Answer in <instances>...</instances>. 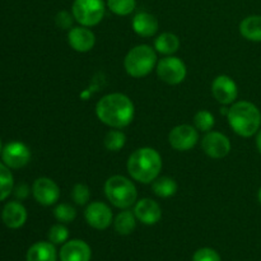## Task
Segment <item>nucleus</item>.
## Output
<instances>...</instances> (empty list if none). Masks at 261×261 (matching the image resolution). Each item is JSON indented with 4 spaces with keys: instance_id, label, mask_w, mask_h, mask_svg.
<instances>
[{
    "instance_id": "10",
    "label": "nucleus",
    "mask_w": 261,
    "mask_h": 261,
    "mask_svg": "<svg viewBox=\"0 0 261 261\" xmlns=\"http://www.w3.org/2000/svg\"><path fill=\"white\" fill-rule=\"evenodd\" d=\"M33 196L41 205H53L60 198V189L51 178L40 177L35 181L32 188Z\"/></svg>"
},
{
    "instance_id": "22",
    "label": "nucleus",
    "mask_w": 261,
    "mask_h": 261,
    "mask_svg": "<svg viewBox=\"0 0 261 261\" xmlns=\"http://www.w3.org/2000/svg\"><path fill=\"white\" fill-rule=\"evenodd\" d=\"M115 231L121 236H127L132 233L137 227V217L132 212L124 211L116 216L114 221Z\"/></svg>"
},
{
    "instance_id": "4",
    "label": "nucleus",
    "mask_w": 261,
    "mask_h": 261,
    "mask_svg": "<svg viewBox=\"0 0 261 261\" xmlns=\"http://www.w3.org/2000/svg\"><path fill=\"white\" fill-rule=\"evenodd\" d=\"M105 193L112 205L120 209H127L137 201L135 185L124 176H112L105 184Z\"/></svg>"
},
{
    "instance_id": "6",
    "label": "nucleus",
    "mask_w": 261,
    "mask_h": 261,
    "mask_svg": "<svg viewBox=\"0 0 261 261\" xmlns=\"http://www.w3.org/2000/svg\"><path fill=\"white\" fill-rule=\"evenodd\" d=\"M105 10L103 0H74L71 14L84 27H93L103 19Z\"/></svg>"
},
{
    "instance_id": "3",
    "label": "nucleus",
    "mask_w": 261,
    "mask_h": 261,
    "mask_svg": "<svg viewBox=\"0 0 261 261\" xmlns=\"http://www.w3.org/2000/svg\"><path fill=\"white\" fill-rule=\"evenodd\" d=\"M227 117L233 132L240 137L250 138L260 129L261 112L251 102L240 101L233 103Z\"/></svg>"
},
{
    "instance_id": "9",
    "label": "nucleus",
    "mask_w": 261,
    "mask_h": 261,
    "mask_svg": "<svg viewBox=\"0 0 261 261\" xmlns=\"http://www.w3.org/2000/svg\"><path fill=\"white\" fill-rule=\"evenodd\" d=\"M204 153L214 160L226 157L231 150V142L226 135L218 132H209L201 140Z\"/></svg>"
},
{
    "instance_id": "24",
    "label": "nucleus",
    "mask_w": 261,
    "mask_h": 261,
    "mask_svg": "<svg viewBox=\"0 0 261 261\" xmlns=\"http://www.w3.org/2000/svg\"><path fill=\"white\" fill-rule=\"evenodd\" d=\"M125 143H126V137L120 130H110L106 135H105L103 144L107 150L111 152H119L121 148H124Z\"/></svg>"
},
{
    "instance_id": "19",
    "label": "nucleus",
    "mask_w": 261,
    "mask_h": 261,
    "mask_svg": "<svg viewBox=\"0 0 261 261\" xmlns=\"http://www.w3.org/2000/svg\"><path fill=\"white\" fill-rule=\"evenodd\" d=\"M27 261H56L58 260V252H56L55 245L50 241H41L32 245L28 249L25 255Z\"/></svg>"
},
{
    "instance_id": "36",
    "label": "nucleus",
    "mask_w": 261,
    "mask_h": 261,
    "mask_svg": "<svg viewBox=\"0 0 261 261\" xmlns=\"http://www.w3.org/2000/svg\"><path fill=\"white\" fill-rule=\"evenodd\" d=\"M0 152H2V140H0Z\"/></svg>"
},
{
    "instance_id": "13",
    "label": "nucleus",
    "mask_w": 261,
    "mask_h": 261,
    "mask_svg": "<svg viewBox=\"0 0 261 261\" xmlns=\"http://www.w3.org/2000/svg\"><path fill=\"white\" fill-rule=\"evenodd\" d=\"M212 93L219 103L229 105L237 98L239 89L233 79L227 75H219L213 81Z\"/></svg>"
},
{
    "instance_id": "14",
    "label": "nucleus",
    "mask_w": 261,
    "mask_h": 261,
    "mask_svg": "<svg viewBox=\"0 0 261 261\" xmlns=\"http://www.w3.org/2000/svg\"><path fill=\"white\" fill-rule=\"evenodd\" d=\"M60 261H91L92 250L82 240H70L63 245L59 252Z\"/></svg>"
},
{
    "instance_id": "28",
    "label": "nucleus",
    "mask_w": 261,
    "mask_h": 261,
    "mask_svg": "<svg viewBox=\"0 0 261 261\" xmlns=\"http://www.w3.org/2000/svg\"><path fill=\"white\" fill-rule=\"evenodd\" d=\"M54 216L61 223H70L75 219L76 211L74 206L69 205V204H59L54 211Z\"/></svg>"
},
{
    "instance_id": "2",
    "label": "nucleus",
    "mask_w": 261,
    "mask_h": 261,
    "mask_svg": "<svg viewBox=\"0 0 261 261\" xmlns=\"http://www.w3.org/2000/svg\"><path fill=\"white\" fill-rule=\"evenodd\" d=\"M162 170V158L153 148L137 149L127 160V172L134 180L150 184L158 177Z\"/></svg>"
},
{
    "instance_id": "31",
    "label": "nucleus",
    "mask_w": 261,
    "mask_h": 261,
    "mask_svg": "<svg viewBox=\"0 0 261 261\" xmlns=\"http://www.w3.org/2000/svg\"><path fill=\"white\" fill-rule=\"evenodd\" d=\"M193 261H222V259L216 250L203 247L194 254Z\"/></svg>"
},
{
    "instance_id": "7",
    "label": "nucleus",
    "mask_w": 261,
    "mask_h": 261,
    "mask_svg": "<svg viewBox=\"0 0 261 261\" xmlns=\"http://www.w3.org/2000/svg\"><path fill=\"white\" fill-rule=\"evenodd\" d=\"M157 75L167 84H178L184 82L186 76V66L181 59L175 56H167L158 61Z\"/></svg>"
},
{
    "instance_id": "15",
    "label": "nucleus",
    "mask_w": 261,
    "mask_h": 261,
    "mask_svg": "<svg viewBox=\"0 0 261 261\" xmlns=\"http://www.w3.org/2000/svg\"><path fill=\"white\" fill-rule=\"evenodd\" d=\"M134 214L138 221L147 226H153L158 223L162 218V209L152 199H142L137 203L134 208Z\"/></svg>"
},
{
    "instance_id": "5",
    "label": "nucleus",
    "mask_w": 261,
    "mask_h": 261,
    "mask_svg": "<svg viewBox=\"0 0 261 261\" xmlns=\"http://www.w3.org/2000/svg\"><path fill=\"white\" fill-rule=\"evenodd\" d=\"M157 63V55L154 50L148 45L135 46L127 53L124 60L125 70L134 78H142L148 75Z\"/></svg>"
},
{
    "instance_id": "29",
    "label": "nucleus",
    "mask_w": 261,
    "mask_h": 261,
    "mask_svg": "<svg viewBox=\"0 0 261 261\" xmlns=\"http://www.w3.org/2000/svg\"><path fill=\"white\" fill-rule=\"evenodd\" d=\"M69 239V231L63 224H55L48 231V241L54 245H64Z\"/></svg>"
},
{
    "instance_id": "35",
    "label": "nucleus",
    "mask_w": 261,
    "mask_h": 261,
    "mask_svg": "<svg viewBox=\"0 0 261 261\" xmlns=\"http://www.w3.org/2000/svg\"><path fill=\"white\" fill-rule=\"evenodd\" d=\"M257 198H259V201H260V204H261V188H260V190H259V195H257Z\"/></svg>"
},
{
    "instance_id": "27",
    "label": "nucleus",
    "mask_w": 261,
    "mask_h": 261,
    "mask_svg": "<svg viewBox=\"0 0 261 261\" xmlns=\"http://www.w3.org/2000/svg\"><path fill=\"white\" fill-rule=\"evenodd\" d=\"M194 124H195L196 129L200 130V132H209L214 126L216 121H214V116L211 112L201 110V111L196 112L195 117H194Z\"/></svg>"
},
{
    "instance_id": "8",
    "label": "nucleus",
    "mask_w": 261,
    "mask_h": 261,
    "mask_svg": "<svg viewBox=\"0 0 261 261\" xmlns=\"http://www.w3.org/2000/svg\"><path fill=\"white\" fill-rule=\"evenodd\" d=\"M168 140L173 149L178 152H186L190 150L191 148L195 147V144L199 140V134L195 127L191 125H178L171 130L168 135Z\"/></svg>"
},
{
    "instance_id": "26",
    "label": "nucleus",
    "mask_w": 261,
    "mask_h": 261,
    "mask_svg": "<svg viewBox=\"0 0 261 261\" xmlns=\"http://www.w3.org/2000/svg\"><path fill=\"white\" fill-rule=\"evenodd\" d=\"M107 7L116 15H129L137 7V0H107Z\"/></svg>"
},
{
    "instance_id": "25",
    "label": "nucleus",
    "mask_w": 261,
    "mask_h": 261,
    "mask_svg": "<svg viewBox=\"0 0 261 261\" xmlns=\"http://www.w3.org/2000/svg\"><path fill=\"white\" fill-rule=\"evenodd\" d=\"M13 190V175L7 165L0 163V201L7 199Z\"/></svg>"
},
{
    "instance_id": "23",
    "label": "nucleus",
    "mask_w": 261,
    "mask_h": 261,
    "mask_svg": "<svg viewBox=\"0 0 261 261\" xmlns=\"http://www.w3.org/2000/svg\"><path fill=\"white\" fill-rule=\"evenodd\" d=\"M153 193L160 198H170L173 196L177 191V184L173 178L168 177V176H162V177H157L152 184Z\"/></svg>"
},
{
    "instance_id": "21",
    "label": "nucleus",
    "mask_w": 261,
    "mask_h": 261,
    "mask_svg": "<svg viewBox=\"0 0 261 261\" xmlns=\"http://www.w3.org/2000/svg\"><path fill=\"white\" fill-rule=\"evenodd\" d=\"M180 47V40L173 33H162L154 41V48L163 55H172Z\"/></svg>"
},
{
    "instance_id": "32",
    "label": "nucleus",
    "mask_w": 261,
    "mask_h": 261,
    "mask_svg": "<svg viewBox=\"0 0 261 261\" xmlns=\"http://www.w3.org/2000/svg\"><path fill=\"white\" fill-rule=\"evenodd\" d=\"M73 14H70V13L66 12V10H61V12H59L58 14H56L55 23L59 28H61V30H69V28L71 27V24H73Z\"/></svg>"
},
{
    "instance_id": "11",
    "label": "nucleus",
    "mask_w": 261,
    "mask_h": 261,
    "mask_svg": "<svg viewBox=\"0 0 261 261\" xmlns=\"http://www.w3.org/2000/svg\"><path fill=\"white\" fill-rule=\"evenodd\" d=\"M87 223L94 229H106L112 223V212L101 201H94L87 206L84 212Z\"/></svg>"
},
{
    "instance_id": "17",
    "label": "nucleus",
    "mask_w": 261,
    "mask_h": 261,
    "mask_svg": "<svg viewBox=\"0 0 261 261\" xmlns=\"http://www.w3.org/2000/svg\"><path fill=\"white\" fill-rule=\"evenodd\" d=\"M2 219L8 228H20L27 221V211L18 201H10L3 209Z\"/></svg>"
},
{
    "instance_id": "34",
    "label": "nucleus",
    "mask_w": 261,
    "mask_h": 261,
    "mask_svg": "<svg viewBox=\"0 0 261 261\" xmlns=\"http://www.w3.org/2000/svg\"><path fill=\"white\" fill-rule=\"evenodd\" d=\"M256 147H257V150H259V153L261 154V130L259 133H257V137H256Z\"/></svg>"
},
{
    "instance_id": "30",
    "label": "nucleus",
    "mask_w": 261,
    "mask_h": 261,
    "mask_svg": "<svg viewBox=\"0 0 261 261\" xmlns=\"http://www.w3.org/2000/svg\"><path fill=\"white\" fill-rule=\"evenodd\" d=\"M71 198H73L74 203L78 204V205H84V204L88 203L89 198H91L88 186L84 185V184H76L71 191Z\"/></svg>"
},
{
    "instance_id": "16",
    "label": "nucleus",
    "mask_w": 261,
    "mask_h": 261,
    "mask_svg": "<svg viewBox=\"0 0 261 261\" xmlns=\"http://www.w3.org/2000/svg\"><path fill=\"white\" fill-rule=\"evenodd\" d=\"M68 41L71 48L78 53H87L92 50L96 42L94 33L87 27H73L68 33Z\"/></svg>"
},
{
    "instance_id": "18",
    "label": "nucleus",
    "mask_w": 261,
    "mask_h": 261,
    "mask_svg": "<svg viewBox=\"0 0 261 261\" xmlns=\"http://www.w3.org/2000/svg\"><path fill=\"white\" fill-rule=\"evenodd\" d=\"M133 30L142 37H152L158 31V20L153 14L140 12L133 18Z\"/></svg>"
},
{
    "instance_id": "1",
    "label": "nucleus",
    "mask_w": 261,
    "mask_h": 261,
    "mask_svg": "<svg viewBox=\"0 0 261 261\" xmlns=\"http://www.w3.org/2000/svg\"><path fill=\"white\" fill-rule=\"evenodd\" d=\"M96 114L103 124L115 129H121L133 121L134 105L125 94L111 93L97 102Z\"/></svg>"
},
{
    "instance_id": "20",
    "label": "nucleus",
    "mask_w": 261,
    "mask_h": 261,
    "mask_svg": "<svg viewBox=\"0 0 261 261\" xmlns=\"http://www.w3.org/2000/svg\"><path fill=\"white\" fill-rule=\"evenodd\" d=\"M242 37L252 42H261V15H249L240 23Z\"/></svg>"
},
{
    "instance_id": "12",
    "label": "nucleus",
    "mask_w": 261,
    "mask_h": 261,
    "mask_svg": "<svg viewBox=\"0 0 261 261\" xmlns=\"http://www.w3.org/2000/svg\"><path fill=\"white\" fill-rule=\"evenodd\" d=\"M31 152L25 144L20 142L9 143L3 149L4 165L10 168H22L30 162Z\"/></svg>"
},
{
    "instance_id": "33",
    "label": "nucleus",
    "mask_w": 261,
    "mask_h": 261,
    "mask_svg": "<svg viewBox=\"0 0 261 261\" xmlns=\"http://www.w3.org/2000/svg\"><path fill=\"white\" fill-rule=\"evenodd\" d=\"M17 195L19 196V198H25V196H27V186L20 185L19 188L17 189Z\"/></svg>"
}]
</instances>
